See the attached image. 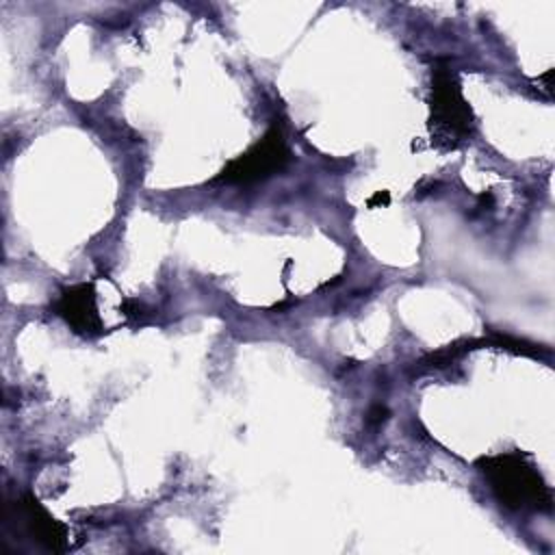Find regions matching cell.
<instances>
[{
    "instance_id": "obj_1",
    "label": "cell",
    "mask_w": 555,
    "mask_h": 555,
    "mask_svg": "<svg viewBox=\"0 0 555 555\" xmlns=\"http://www.w3.org/2000/svg\"><path fill=\"white\" fill-rule=\"evenodd\" d=\"M494 496L509 509L551 512L553 494L540 470L520 451H505L477 460Z\"/></svg>"
},
{
    "instance_id": "obj_6",
    "label": "cell",
    "mask_w": 555,
    "mask_h": 555,
    "mask_svg": "<svg viewBox=\"0 0 555 555\" xmlns=\"http://www.w3.org/2000/svg\"><path fill=\"white\" fill-rule=\"evenodd\" d=\"M388 418V408L386 405H373L371 410H369V414H366V421L369 423H373V425H379V423H384Z\"/></svg>"
},
{
    "instance_id": "obj_2",
    "label": "cell",
    "mask_w": 555,
    "mask_h": 555,
    "mask_svg": "<svg viewBox=\"0 0 555 555\" xmlns=\"http://www.w3.org/2000/svg\"><path fill=\"white\" fill-rule=\"evenodd\" d=\"M429 128L434 137L431 141L442 143L444 147H455L470 139L475 130L473 108L462 95L460 80L449 65H436L431 69Z\"/></svg>"
},
{
    "instance_id": "obj_5",
    "label": "cell",
    "mask_w": 555,
    "mask_h": 555,
    "mask_svg": "<svg viewBox=\"0 0 555 555\" xmlns=\"http://www.w3.org/2000/svg\"><path fill=\"white\" fill-rule=\"evenodd\" d=\"M17 509L30 531V535L43 544L48 551H65L67 542V527L59 522L33 494H24L17 503Z\"/></svg>"
},
{
    "instance_id": "obj_7",
    "label": "cell",
    "mask_w": 555,
    "mask_h": 555,
    "mask_svg": "<svg viewBox=\"0 0 555 555\" xmlns=\"http://www.w3.org/2000/svg\"><path fill=\"white\" fill-rule=\"evenodd\" d=\"M121 310H124V314L126 317H141L143 312V306L139 304V301H134V299H128V301H124V306H121Z\"/></svg>"
},
{
    "instance_id": "obj_4",
    "label": "cell",
    "mask_w": 555,
    "mask_h": 555,
    "mask_svg": "<svg viewBox=\"0 0 555 555\" xmlns=\"http://www.w3.org/2000/svg\"><path fill=\"white\" fill-rule=\"evenodd\" d=\"M56 317H61L76 334L91 336L102 332V321L95 306V288L93 284L80 282L65 286L56 301L52 304Z\"/></svg>"
},
{
    "instance_id": "obj_8",
    "label": "cell",
    "mask_w": 555,
    "mask_h": 555,
    "mask_svg": "<svg viewBox=\"0 0 555 555\" xmlns=\"http://www.w3.org/2000/svg\"><path fill=\"white\" fill-rule=\"evenodd\" d=\"M388 199H390V195H388V191H377L371 199H369V206H377V204H388Z\"/></svg>"
},
{
    "instance_id": "obj_3",
    "label": "cell",
    "mask_w": 555,
    "mask_h": 555,
    "mask_svg": "<svg viewBox=\"0 0 555 555\" xmlns=\"http://www.w3.org/2000/svg\"><path fill=\"white\" fill-rule=\"evenodd\" d=\"M288 160L291 150L286 145L284 132L278 124H273L247 152L225 163L217 180L225 184H254L282 171Z\"/></svg>"
}]
</instances>
